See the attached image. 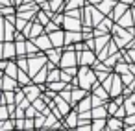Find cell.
Wrapping results in <instances>:
<instances>
[{
    "instance_id": "6da1fadb",
    "label": "cell",
    "mask_w": 135,
    "mask_h": 131,
    "mask_svg": "<svg viewBox=\"0 0 135 131\" xmlns=\"http://www.w3.org/2000/svg\"><path fill=\"white\" fill-rule=\"evenodd\" d=\"M94 83H96V81H94V72L83 67L81 72H80V87L87 90V89H91Z\"/></svg>"
},
{
    "instance_id": "7a4b0ae2",
    "label": "cell",
    "mask_w": 135,
    "mask_h": 131,
    "mask_svg": "<svg viewBox=\"0 0 135 131\" xmlns=\"http://www.w3.org/2000/svg\"><path fill=\"white\" fill-rule=\"evenodd\" d=\"M43 63H48L46 57H43V56L30 57V59H28V74L33 76V74H37L39 70H43Z\"/></svg>"
},
{
    "instance_id": "3957f363",
    "label": "cell",
    "mask_w": 135,
    "mask_h": 131,
    "mask_svg": "<svg viewBox=\"0 0 135 131\" xmlns=\"http://www.w3.org/2000/svg\"><path fill=\"white\" fill-rule=\"evenodd\" d=\"M76 61H78V57L74 56V48H69V52L63 56V59H61V67L63 68H69V67H74L76 65Z\"/></svg>"
},
{
    "instance_id": "277c9868",
    "label": "cell",
    "mask_w": 135,
    "mask_h": 131,
    "mask_svg": "<svg viewBox=\"0 0 135 131\" xmlns=\"http://www.w3.org/2000/svg\"><path fill=\"white\" fill-rule=\"evenodd\" d=\"M35 44H37L41 50H45V52H48V50H52V48H54L50 35H39V37L35 39Z\"/></svg>"
},
{
    "instance_id": "5b68a950",
    "label": "cell",
    "mask_w": 135,
    "mask_h": 131,
    "mask_svg": "<svg viewBox=\"0 0 135 131\" xmlns=\"http://www.w3.org/2000/svg\"><path fill=\"white\" fill-rule=\"evenodd\" d=\"M24 92H26V98H28L30 102H35L37 98H41V94H39V92H41V87H35V85H32V83L24 87Z\"/></svg>"
},
{
    "instance_id": "8992f818",
    "label": "cell",
    "mask_w": 135,
    "mask_h": 131,
    "mask_svg": "<svg viewBox=\"0 0 135 131\" xmlns=\"http://www.w3.org/2000/svg\"><path fill=\"white\" fill-rule=\"evenodd\" d=\"M50 39H52L54 48H61V46L65 44V33H63V32H59V30L52 32V33H50Z\"/></svg>"
},
{
    "instance_id": "52a82bcc",
    "label": "cell",
    "mask_w": 135,
    "mask_h": 131,
    "mask_svg": "<svg viewBox=\"0 0 135 131\" xmlns=\"http://www.w3.org/2000/svg\"><path fill=\"white\" fill-rule=\"evenodd\" d=\"M80 111L76 109V111H70L69 114H67V120H65V124H67V127L69 129H72V127H76V125H80V114H78Z\"/></svg>"
},
{
    "instance_id": "ba28073f",
    "label": "cell",
    "mask_w": 135,
    "mask_h": 131,
    "mask_svg": "<svg viewBox=\"0 0 135 131\" xmlns=\"http://www.w3.org/2000/svg\"><path fill=\"white\" fill-rule=\"evenodd\" d=\"M2 56H4V59H8V57H15V56H17V44L11 43V41H6L4 50H2Z\"/></svg>"
},
{
    "instance_id": "9c48e42d",
    "label": "cell",
    "mask_w": 135,
    "mask_h": 131,
    "mask_svg": "<svg viewBox=\"0 0 135 131\" xmlns=\"http://www.w3.org/2000/svg\"><path fill=\"white\" fill-rule=\"evenodd\" d=\"M65 28H67V32H72V30H80L81 28V24H80V19H72L70 15L69 17H65Z\"/></svg>"
},
{
    "instance_id": "30bf717a",
    "label": "cell",
    "mask_w": 135,
    "mask_h": 131,
    "mask_svg": "<svg viewBox=\"0 0 135 131\" xmlns=\"http://www.w3.org/2000/svg\"><path fill=\"white\" fill-rule=\"evenodd\" d=\"M96 63V56H94V52H83L81 56H80V65H94Z\"/></svg>"
},
{
    "instance_id": "8fae6325",
    "label": "cell",
    "mask_w": 135,
    "mask_h": 131,
    "mask_svg": "<svg viewBox=\"0 0 135 131\" xmlns=\"http://www.w3.org/2000/svg\"><path fill=\"white\" fill-rule=\"evenodd\" d=\"M122 78L120 76H113V89H111V96H118L122 94Z\"/></svg>"
},
{
    "instance_id": "7c38bea8",
    "label": "cell",
    "mask_w": 135,
    "mask_h": 131,
    "mask_svg": "<svg viewBox=\"0 0 135 131\" xmlns=\"http://www.w3.org/2000/svg\"><path fill=\"white\" fill-rule=\"evenodd\" d=\"M54 102H56V105H57V109L61 111V114H63V116H67V114L70 113V109H69V103L65 102V98H61V96H56V98H54Z\"/></svg>"
},
{
    "instance_id": "4fadbf2b",
    "label": "cell",
    "mask_w": 135,
    "mask_h": 131,
    "mask_svg": "<svg viewBox=\"0 0 135 131\" xmlns=\"http://www.w3.org/2000/svg\"><path fill=\"white\" fill-rule=\"evenodd\" d=\"M91 107H93V96H85L80 102V107H76V109L80 113H87V111H91Z\"/></svg>"
},
{
    "instance_id": "5bb4252c",
    "label": "cell",
    "mask_w": 135,
    "mask_h": 131,
    "mask_svg": "<svg viewBox=\"0 0 135 131\" xmlns=\"http://www.w3.org/2000/svg\"><path fill=\"white\" fill-rule=\"evenodd\" d=\"M2 83H4V90H13V89L17 87V79L11 78V76H8V74H4Z\"/></svg>"
},
{
    "instance_id": "9a60e30c",
    "label": "cell",
    "mask_w": 135,
    "mask_h": 131,
    "mask_svg": "<svg viewBox=\"0 0 135 131\" xmlns=\"http://www.w3.org/2000/svg\"><path fill=\"white\" fill-rule=\"evenodd\" d=\"M85 96H87V94H85V89H81V87H80V89H74V90H72V102H70V105L81 102Z\"/></svg>"
},
{
    "instance_id": "2e32d148",
    "label": "cell",
    "mask_w": 135,
    "mask_h": 131,
    "mask_svg": "<svg viewBox=\"0 0 135 131\" xmlns=\"http://www.w3.org/2000/svg\"><path fill=\"white\" fill-rule=\"evenodd\" d=\"M131 15H133V13H126V15H122V17L118 19V24L124 26V28H131L133 22H135V19H131Z\"/></svg>"
},
{
    "instance_id": "e0dca14e",
    "label": "cell",
    "mask_w": 135,
    "mask_h": 131,
    "mask_svg": "<svg viewBox=\"0 0 135 131\" xmlns=\"http://www.w3.org/2000/svg\"><path fill=\"white\" fill-rule=\"evenodd\" d=\"M122 125H124V122H122L120 118H117V116H113V118L107 120V127H109L111 131H117V129H120Z\"/></svg>"
},
{
    "instance_id": "ac0fdd59",
    "label": "cell",
    "mask_w": 135,
    "mask_h": 131,
    "mask_svg": "<svg viewBox=\"0 0 135 131\" xmlns=\"http://www.w3.org/2000/svg\"><path fill=\"white\" fill-rule=\"evenodd\" d=\"M80 39H81V35H80L78 32H67V33H65V44H67V46H69L72 41H74V43H78Z\"/></svg>"
},
{
    "instance_id": "d6986e66",
    "label": "cell",
    "mask_w": 135,
    "mask_h": 131,
    "mask_svg": "<svg viewBox=\"0 0 135 131\" xmlns=\"http://www.w3.org/2000/svg\"><path fill=\"white\" fill-rule=\"evenodd\" d=\"M19 68H21V67L15 65V63H8V67H6V74L17 79V78H19Z\"/></svg>"
},
{
    "instance_id": "ffe728a7",
    "label": "cell",
    "mask_w": 135,
    "mask_h": 131,
    "mask_svg": "<svg viewBox=\"0 0 135 131\" xmlns=\"http://www.w3.org/2000/svg\"><path fill=\"white\" fill-rule=\"evenodd\" d=\"M107 107H100V105H96V107H93V118H105L107 116Z\"/></svg>"
},
{
    "instance_id": "44dd1931",
    "label": "cell",
    "mask_w": 135,
    "mask_h": 131,
    "mask_svg": "<svg viewBox=\"0 0 135 131\" xmlns=\"http://www.w3.org/2000/svg\"><path fill=\"white\" fill-rule=\"evenodd\" d=\"M96 8H98L100 11H104V13H109L111 9H115V4L111 2V0H105V2H100V4H96Z\"/></svg>"
},
{
    "instance_id": "7402d4cb",
    "label": "cell",
    "mask_w": 135,
    "mask_h": 131,
    "mask_svg": "<svg viewBox=\"0 0 135 131\" xmlns=\"http://www.w3.org/2000/svg\"><path fill=\"white\" fill-rule=\"evenodd\" d=\"M126 9H128V4H126V2H122V4H118V6H115V13H113V15H115V21H118L122 15H126V13H124Z\"/></svg>"
},
{
    "instance_id": "603a6c76",
    "label": "cell",
    "mask_w": 135,
    "mask_h": 131,
    "mask_svg": "<svg viewBox=\"0 0 135 131\" xmlns=\"http://www.w3.org/2000/svg\"><path fill=\"white\" fill-rule=\"evenodd\" d=\"M48 89H52V90H65L67 89V81H63V79H59V81H52V83H48Z\"/></svg>"
},
{
    "instance_id": "cb8c5ba5",
    "label": "cell",
    "mask_w": 135,
    "mask_h": 131,
    "mask_svg": "<svg viewBox=\"0 0 135 131\" xmlns=\"http://www.w3.org/2000/svg\"><path fill=\"white\" fill-rule=\"evenodd\" d=\"M59 56H61V50H59V48H52V50H48V57H50L52 63H59Z\"/></svg>"
},
{
    "instance_id": "d4e9b609",
    "label": "cell",
    "mask_w": 135,
    "mask_h": 131,
    "mask_svg": "<svg viewBox=\"0 0 135 131\" xmlns=\"http://www.w3.org/2000/svg\"><path fill=\"white\" fill-rule=\"evenodd\" d=\"M17 81L21 83V85H30L32 83V78H28V74H26V70H22V72H19V78H17Z\"/></svg>"
},
{
    "instance_id": "484cf974",
    "label": "cell",
    "mask_w": 135,
    "mask_h": 131,
    "mask_svg": "<svg viewBox=\"0 0 135 131\" xmlns=\"http://www.w3.org/2000/svg\"><path fill=\"white\" fill-rule=\"evenodd\" d=\"M37 48H39V46H37L35 43L26 41V50H28V56H30V57H35V56H37Z\"/></svg>"
},
{
    "instance_id": "4316f807",
    "label": "cell",
    "mask_w": 135,
    "mask_h": 131,
    "mask_svg": "<svg viewBox=\"0 0 135 131\" xmlns=\"http://www.w3.org/2000/svg\"><path fill=\"white\" fill-rule=\"evenodd\" d=\"M46 79H48V70L43 68V70L37 72V78H35L33 81H35V83H43V81H46Z\"/></svg>"
},
{
    "instance_id": "83f0119b",
    "label": "cell",
    "mask_w": 135,
    "mask_h": 131,
    "mask_svg": "<svg viewBox=\"0 0 135 131\" xmlns=\"http://www.w3.org/2000/svg\"><path fill=\"white\" fill-rule=\"evenodd\" d=\"M41 30H43V28H41V24H35V26H32V28H30V35H28V37H33V39H37V37L41 35Z\"/></svg>"
},
{
    "instance_id": "f1b7e54d",
    "label": "cell",
    "mask_w": 135,
    "mask_h": 131,
    "mask_svg": "<svg viewBox=\"0 0 135 131\" xmlns=\"http://www.w3.org/2000/svg\"><path fill=\"white\" fill-rule=\"evenodd\" d=\"M61 74H63V72H59V70H52V72L48 74V79H46V81H48V83H52V81H59V79H61Z\"/></svg>"
},
{
    "instance_id": "f546056e",
    "label": "cell",
    "mask_w": 135,
    "mask_h": 131,
    "mask_svg": "<svg viewBox=\"0 0 135 131\" xmlns=\"http://www.w3.org/2000/svg\"><path fill=\"white\" fill-rule=\"evenodd\" d=\"M81 6H83V0H69L67 9H72V8H81Z\"/></svg>"
},
{
    "instance_id": "4dcf8cb0",
    "label": "cell",
    "mask_w": 135,
    "mask_h": 131,
    "mask_svg": "<svg viewBox=\"0 0 135 131\" xmlns=\"http://www.w3.org/2000/svg\"><path fill=\"white\" fill-rule=\"evenodd\" d=\"M50 8H52V11L63 9V0H52V2H50Z\"/></svg>"
},
{
    "instance_id": "1f68e13d",
    "label": "cell",
    "mask_w": 135,
    "mask_h": 131,
    "mask_svg": "<svg viewBox=\"0 0 135 131\" xmlns=\"http://www.w3.org/2000/svg\"><path fill=\"white\" fill-rule=\"evenodd\" d=\"M9 129H15V122L2 120V131H9Z\"/></svg>"
},
{
    "instance_id": "d6a6232c",
    "label": "cell",
    "mask_w": 135,
    "mask_h": 131,
    "mask_svg": "<svg viewBox=\"0 0 135 131\" xmlns=\"http://www.w3.org/2000/svg\"><path fill=\"white\" fill-rule=\"evenodd\" d=\"M33 127H35V120H33V118H26V122H24V129H26V131H32Z\"/></svg>"
},
{
    "instance_id": "836d02e7",
    "label": "cell",
    "mask_w": 135,
    "mask_h": 131,
    "mask_svg": "<svg viewBox=\"0 0 135 131\" xmlns=\"http://www.w3.org/2000/svg\"><path fill=\"white\" fill-rule=\"evenodd\" d=\"M37 19H39V24H48V21H50V19H48V15H45L43 11H39V13H37Z\"/></svg>"
},
{
    "instance_id": "e575fe53",
    "label": "cell",
    "mask_w": 135,
    "mask_h": 131,
    "mask_svg": "<svg viewBox=\"0 0 135 131\" xmlns=\"http://www.w3.org/2000/svg\"><path fill=\"white\" fill-rule=\"evenodd\" d=\"M52 21L59 26V24H63V22H65V17H63V15H59V13H56V15H52Z\"/></svg>"
},
{
    "instance_id": "d590c367",
    "label": "cell",
    "mask_w": 135,
    "mask_h": 131,
    "mask_svg": "<svg viewBox=\"0 0 135 131\" xmlns=\"http://www.w3.org/2000/svg\"><path fill=\"white\" fill-rule=\"evenodd\" d=\"M98 28H100V30H109V28H111V21H109V19H104V21L98 24Z\"/></svg>"
},
{
    "instance_id": "8d00e7d4",
    "label": "cell",
    "mask_w": 135,
    "mask_h": 131,
    "mask_svg": "<svg viewBox=\"0 0 135 131\" xmlns=\"http://www.w3.org/2000/svg\"><path fill=\"white\" fill-rule=\"evenodd\" d=\"M124 125H135V114H128L124 118Z\"/></svg>"
},
{
    "instance_id": "74e56055",
    "label": "cell",
    "mask_w": 135,
    "mask_h": 131,
    "mask_svg": "<svg viewBox=\"0 0 135 131\" xmlns=\"http://www.w3.org/2000/svg\"><path fill=\"white\" fill-rule=\"evenodd\" d=\"M17 65L21 67V70H28V61H26V59H19Z\"/></svg>"
},
{
    "instance_id": "f35d334b",
    "label": "cell",
    "mask_w": 135,
    "mask_h": 131,
    "mask_svg": "<svg viewBox=\"0 0 135 131\" xmlns=\"http://www.w3.org/2000/svg\"><path fill=\"white\" fill-rule=\"evenodd\" d=\"M107 111H109V114H113V116H115V113L118 111V107H117V102H115V103H109Z\"/></svg>"
},
{
    "instance_id": "ab89813d",
    "label": "cell",
    "mask_w": 135,
    "mask_h": 131,
    "mask_svg": "<svg viewBox=\"0 0 135 131\" xmlns=\"http://www.w3.org/2000/svg\"><path fill=\"white\" fill-rule=\"evenodd\" d=\"M78 131H93V125H89V124H80V125H78Z\"/></svg>"
},
{
    "instance_id": "60d3db41",
    "label": "cell",
    "mask_w": 135,
    "mask_h": 131,
    "mask_svg": "<svg viewBox=\"0 0 135 131\" xmlns=\"http://www.w3.org/2000/svg\"><path fill=\"white\" fill-rule=\"evenodd\" d=\"M128 54H129V57L135 61V48H128Z\"/></svg>"
},
{
    "instance_id": "b9f144b4",
    "label": "cell",
    "mask_w": 135,
    "mask_h": 131,
    "mask_svg": "<svg viewBox=\"0 0 135 131\" xmlns=\"http://www.w3.org/2000/svg\"><path fill=\"white\" fill-rule=\"evenodd\" d=\"M2 11H4V15H8V17H11V15H9V13H11V11H13V9H11V8H8V6H6V8H4V9H2Z\"/></svg>"
},
{
    "instance_id": "7bdbcfd3",
    "label": "cell",
    "mask_w": 135,
    "mask_h": 131,
    "mask_svg": "<svg viewBox=\"0 0 135 131\" xmlns=\"http://www.w3.org/2000/svg\"><path fill=\"white\" fill-rule=\"evenodd\" d=\"M129 72H131V74H135V65H131V63H129Z\"/></svg>"
},
{
    "instance_id": "ee69618b",
    "label": "cell",
    "mask_w": 135,
    "mask_h": 131,
    "mask_svg": "<svg viewBox=\"0 0 135 131\" xmlns=\"http://www.w3.org/2000/svg\"><path fill=\"white\" fill-rule=\"evenodd\" d=\"M56 131H70V129H69V127H67V129H56Z\"/></svg>"
},
{
    "instance_id": "f6af8a7d",
    "label": "cell",
    "mask_w": 135,
    "mask_h": 131,
    "mask_svg": "<svg viewBox=\"0 0 135 131\" xmlns=\"http://www.w3.org/2000/svg\"><path fill=\"white\" fill-rule=\"evenodd\" d=\"M124 2H126V4H128V2H135V0H124Z\"/></svg>"
},
{
    "instance_id": "bcb514c9",
    "label": "cell",
    "mask_w": 135,
    "mask_h": 131,
    "mask_svg": "<svg viewBox=\"0 0 135 131\" xmlns=\"http://www.w3.org/2000/svg\"><path fill=\"white\" fill-rule=\"evenodd\" d=\"M21 2H22V0H15V4H21Z\"/></svg>"
},
{
    "instance_id": "7dc6e473",
    "label": "cell",
    "mask_w": 135,
    "mask_h": 131,
    "mask_svg": "<svg viewBox=\"0 0 135 131\" xmlns=\"http://www.w3.org/2000/svg\"><path fill=\"white\" fill-rule=\"evenodd\" d=\"M37 2H43V0H37Z\"/></svg>"
}]
</instances>
